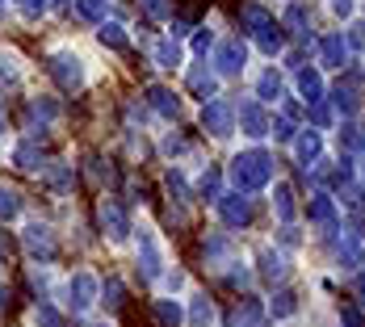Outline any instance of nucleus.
Returning <instances> with one entry per match:
<instances>
[{
    "instance_id": "1",
    "label": "nucleus",
    "mask_w": 365,
    "mask_h": 327,
    "mask_svg": "<svg viewBox=\"0 0 365 327\" xmlns=\"http://www.w3.org/2000/svg\"><path fill=\"white\" fill-rule=\"evenodd\" d=\"M51 76L59 80V88H80L84 84V68H80V59H76L72 51H59V55H51Z\"/></svg>"
},
{
    "instance_id": "13",
    "label": "nucleus",
    "mask_w": 365,
    "mask_h": 327,
    "mask_svg": "<svg viewBox=\"0 0 365 327\" xmlns=\"http://www.w3.org/2000/svg\"><path fill=\"white\" fill-rule=\"evenodd\" d=\"M160 319H164V323H173V327H177V306H168V302H164V306H160Z\"/></svg>"
},
{
    "instance_id": "10",
    "label": "nucleus",
    "mask_w": 365,
    "mask_h": 327,
    "mask_svg": "<svg viewBox=\"0 0 365 327\" xmlns=\"http://www.w3.org/2000/svg\"><path fill=\"white\" fill-rule=\"evenodd\" d=\"M0 80H4V84H17V68H13L9 55H0Z\"/></svg>"
},
{
    "instance_id": "3",
    "label": "nucleus",
    "mask_w": 365,
    "mask_h": 327,
    "mask_svg": "<svg viewBox=\"0 0 365 327\" xmlns=\"http://www.w3.org/2000/svg\"><path fill=\"white\" fill-rule=\"evenodd\" d=\"M26 248H30V256H38V260H51V256H55V235H51V227L30 222V227H26Z\"/></svg>"
},
{
    "instance_id": "18",
    "label": "nucleus",
    "mask_w": 365,
    "mask_h": 327,
    "mask_svg": "<svg viewBox=\"0 0 365 327\" xmlns=\"http://www.w3.org/2000/svg\"><path fill=\"white\" fill-rule=\"evenodd\" d=\"M0 4H4V0H0Z\"/></svg>"
},
{
    "instance_id": "4",
    "label": "nucleus",
    "mask_w": 365,
    "mask_h": 327,
    "mask_svg": "<svg viewBox=\"0 0 365 327\" xmlns=\"http://www.w3.org/2000/svg\"><path fill=\"white\" fill-rule=\"evenodd\" d=\"M101 222L110 227L113 239H122V235H126V218H122V210H118L113 202H101Z\"/></svg>"
},
{
    "instance_id": "12",
    "label": "nucleus",
    "mask_w": 365,
    "mask_h": 327,
    "mask_svg": "<svg viewBox=\"0 0 365 327\" xmlns=\"http://www.w3.org/2000/svg\"><path fill=\"white\" fill-rule=\"evenodd\" d=\"M210 126L222 135V126H227V113H222V109H210Z\"/></svg>"
},
{
    "instance_id": "11",
    "label": "nucleus",
    "mask_w": 365,
    "mask_h": 327,
    "mask_svg": "<svg viewBox=\"0 0 365 327\" xmlns=\"http://www.w3.org/2000/svg\"><path fill=\"white\" fill-rule=\"evenodd\" d=\"M17 4H21V13H26V17H38V13L46 9V0H17Z\"/></svg>"
},
{
    "instance_id": "7",
    "label": "nucleus",
    "mask_w": 365,
    "mask_h": 327,
    "mask_svg": "<svg viewBox=\"0 0 365 327\" xmlns=\"http://www.w3.org/2000/svg\"><path fill=\"white\" fill-rule=\"evenodd\" d=\"M17 164L34 172V168H42V151H38L34 143H21V147H17Z\"/></svg>"
},
{
    "instance_id": "2",
    "label": "nucleus",
    "mask_w": 365,
    "mask_h": 327,
    "mask_svg": "<svg viewBox=\"0 0 365 327\" xmlns=\"http://www.w3.org/2000/svg\"><path fill=\"white\" fill-rule=\"evenodd\" d=\"M93 302H97V281H93L88 273H76L72 281H68V306L80 315V311H88Z\"/></svg>"
},
{
    "instance_id": "15",
    "label": "nucleus",
    "mask_w": 365,
    "mask_h": 327,
    "mask_svg": "<svg viewBox=\"0 0 365 327\" xmlns=\"http://www.w3.org/2000/svg\"><path fill=\"white\" fill-rule=\"evenodd\" d=\"M4 306H9V290H0V311H4Z\"/></svg>"
},
{
    "instance_id": "5",
    "label": "nucleus",
    "mask_w": 365,
    "mask_h": 327,
    "mask_svg": "<svg viewBox=\"0 0 365 327\" xmlns=\"http://www.w3.org/2000/svg\"><path fill=\"white\" fill-rule=\"evenodd\" d=\"M17 214H21V197H17L13 189L0 185V222H13Z\"/></svg>"
},
{
    "instance_id": "8",
    "label": "nucleus",
    "mask_w": 365,
    "mask_h": 327,
    "mask_svg": "<svg viewBox=\"0 0 365 327\" xmlns=\"http://www.w3.org/2000/svg\"><path fill=\"white\" fill-rule=\"evenodd\" d=\"M76 9H80V17H88V21H101V17H106V0H76Z\"/></svg>"
},
{
    "instance_id": "17",
    "label": "nucleus",
    "mask_w": 365,
    "mask_h": 327,
    "mask_svg": "<svg viewBox=\"0 0 365 327\" xmlns=\"http://www.w3.org/2000/svg\"><path fill=\"white\" fill-rule=\"evenodd\" d=\"M55 4H68V0H55Z\"/></svg>"
},
{
    "instance_id": "9",
    "label": "nucleus",
    "mask_w": 365,
    "mask_h": 327,
    "mask_svg": "<svg viewBox=\"0 0 365 327\" xmlns=\"http://www.w3.org/2000/svg\"><path fill=\"white\" fill-rule=\"evenodd\" d=\"M101 42H110V46H126V34H122L118 26H101Z\"/></svg>"
},
{
    "instance_id": "16",
    "label": "nucleus",
    "mask_w": 365,
    "mask_h": 327,
    "mask_svg": "<svg viewBox=\"0 0 365 327\" xmlns=\"http://www.w3.org/2000/svg\"><path fill=\"white\" fill-rule=\"evenodd\" d=\"M0 252H9V239H4V235H0Z\"/></svg>"
},
{
    "instance_id": "14",
    "label": "nucleus",
    "mask_w": 365,
    "mask_h": 327,
    "mask_svg": "<svg viewBox=\"0 0 365 327\" xmlns=\"http://www.w3.org/2000/svg\"><path fill=\"white\" fill-rule=\"evenodd\" d=\"M147 9H151V13H164V0H143Z\"/></svg>"
},
{
    "instance_id": "6",
    "label": "nucleus",
    "mask_w": 365,
    "mask_h": 327,
    "mask_svg": "<svg viewBox=\"0 0 365 327\" xmlns=\"http://www.w3.org/2000/svg\"><path fill=\"white\" fill-rule=\"evenodd\" d=\"M34 327H63V315L42 302V306H34Z\"/></svg>"
}]
</instances>
